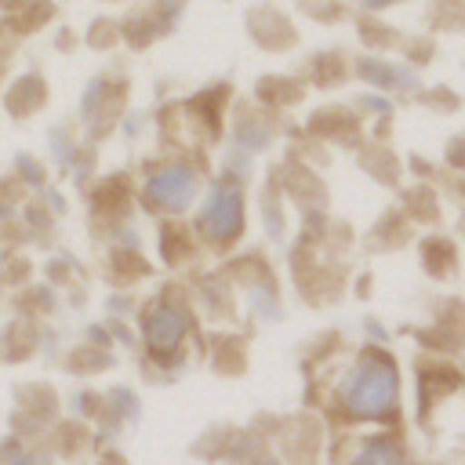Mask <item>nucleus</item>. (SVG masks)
I'll list each match as a JSON object with an SVG mask.
<instances>
[{"label": "nucleus", "mask_w": 465, "mask_h": 465, "mask_svg": "<svg viewBox=\"0 0 465 465\" xmlns=\"http://www.w3.org/2000/svg\"><path fill=\"white\" fill-rule=\"evenodd\" d=\"M113 105H120V87H113L105 76H94L84 91V120H109L105 113H113Z\"/></svg>", "instance_id": "1a4fd4ad"}, {"label": "nucleus", "mask_w": 465, "mask_h": 465, "mask_svg": "<svg viewBox=\"0 0 465 465\" xmlns=\"http://www.w3.org/2000/svg\"><path fill=\"white\" fill-rule=\"evenodd\" d=\"M443 163L450 167V171H465V131L461 134H454L450 142H447V149H443Z\"/></svg>", "instance_id": "9b49d317"}, {"label": "nucleus", "mask_w": 465, "mask_h": 465, "mask_svg": "<svg viewBox=\"0 0 465 465\" xmlns=\"http://www.w3.org/2000/svg\"><path fill=\"white\" fill-rule=\"evenodd\" d=\"M331 465H414L396 425H363L334 443Z\"/></svg>", "instance_id": "20e7f679"}, {"label": "nucleus", "mask_w": 465, "mask_h": 465, "mask_svg": "<svg viewBox=\"0 0 465 465\" xmlns=\"http://www.w3.org/2000/svg\"><path fill=\"white\" fill-rule=\"evenodd\" d=\"M200 189H203V174L193 160H163V163L149 167V174L142 182V203L153 214L178 218L200 200Z\"/></svg>", "instance_id": "7ed1b4c3"}, {"label": "nucleus", "mask_w": 465, "mask_h": 465, "mask_svg": "<svg viewBox=\"0 0 465 465\" xmlns=\"http://www.w3.org/2000/svg\"><path fill=\"white\" fill-rule=\"evenodd\" d=\"M360 109L378 113V116H389V113H392V102H389V98H381V94H363V98H360Z\"/></svg>", "instance_id": "f8f14e48"}, {"label": "nucleus", "mask_w": 465, "mask_h": 465, "mask_svg": "<svg viewBox=\"0 0 465 465\" xmlns=\"http://www.w3.org/2000/svg\"><path fill=\"white\" fill-rule=\"evenodd\" d=\"M403 214L411 225H436L443 218V207H440V193L429 185V182H418L403 193Z\"/></svg>", "instance_id": "6e6552de"}, {"label": "nucleus", "mask_w": 465, "mask_h": 465, "mask_svg": "<svg viewBox=\"0 0 465 465\" xmlns=\"http://www.w3.org/2000/svg\"><path fill=\"white\" fill-rule=\"evenodd\" d=\"M331 411L349 429L396 425L403 414V374L381 341L352 349L331 378Z\"/></svg>", "instance_id": "f257e3e1"}, {"label": "nucleus", "mask_w": 465, "mask_h": 465, "mask_svg": "<svg viewBox=\"0 0 465 465\" xmlns=\"http://www.w3.org/2000/svg\"><path fill=\"white\" fill-rule=\"evenodd\" d=\"M189 331H193V312L174 294L153 298L145 305V312H142V341L160 360H174V352L185 345Z\"/></svg>", "instance_id": "39448f33"}, {"label": "nucleus", "mask_w": 465, "mask_h": 465, "mask_svg": "<svg viewBox=\"0 0 465 465\" xmlns=\"http://www.w3.org/2000/svg\"><path fill=\"white\" fill-rule=\"evenodd\" d=\"M418 258H421L425 276H432V280L458 276V243L443 232H425L418 240Z\"/></svg>", "instance_id": "0eeeda50"}, {"label": "nucleus", "mask_w": 465, "mask_h": 465, "mask_svg": "<svg viewBox=\"0 0 465 465\" xmlns=\"http://www.w3.org/2000/svg\"><path fill=\"white\" fill-rule=\"evenodd\" d=\"M356 76L374 91H414L418 87V76L407 65H396L389 58H374V54L356 62Z\"/></svg>", "instance_id": "423d86ee"}, {"label": "nucleus", "mask_w": 465, "mask_h": 465, "mask_svg": "<svg viewBox=\"0 0 465 465\" xmlns=\"http://www.w3.org/2000/svg\"><path fill=\"white\" fill-rule=\"evenodd\" d=\"M243 222H247V203L240 182L218 178L196 200V236L211 247L236 243L243 236Z\"/></svg>", "instance_id": "f03ea898"}, {"label": "nucleus", "mask_w": 465, "mask_h": 465, "mask_svg": "<svg viewBox=\"0 0 465 465\" xmlns=\"http://www.w3.org/2000/svg\"><path fill=\"white\" fill-rule=\"evenodd\" d=\"M363 163L374 171L378 182H385V185H400V163H396V156H392L389 149L371 145V149L363 153Z\"/></svg>", "instance_id": "9d476101"}]
</instances>
